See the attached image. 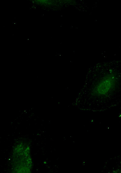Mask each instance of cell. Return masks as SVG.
Instances as JSON below:
<instances>
[{
    "instance_id": "cell-1",
    "label": "cell",
    "mask_w": 121,
    "mask_h": 173,
    "mask_svg": "<svg viewBox=\"0 0 121 173\" xmlns=\"http://www.w3.org/2000/svg\"><path fill=\"white\" fill-rule=\"evenodd\" d=\"M11 171L13 173H30L33 161L30 144L24 140L17 141L14 144L10 158Z\"/></svg>"
},
{
    "instance_id": "cell-2",
    "label": "cell",
    "mask_w": 121,
    "mask_h": 173,
    "mask_svg": "<svg viewBox=\"0 0 121 173\" xmlns=\"http://www.w3.org/2000/svg\"><path fill=\"white\" fill-rule=\"evenodd\" d=\"M116 76L113 73L104 76L95 85L92 90L93 94L98 97H104L109 94L115 88Z\"/></svg>"
},
{
    "instance_id": "cell-3",
    "label": "cell",
    "mask_w": 121,
    "mask_h": 173,
    "mask_svg": "<svg viewBox=\"0 0 121 173\" xmlns=\"http://www.w3.org/2000/svg\"><path fill=\"white\" fill-rule=\"evenodd\" d=\"M117 172L119 173H121V169L119 170L118 171H117Z\"/></svg>"
}]
</instances>
